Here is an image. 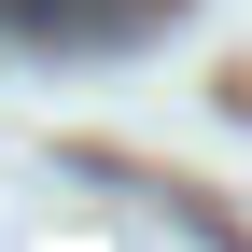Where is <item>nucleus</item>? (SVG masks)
<instances>
[{"label":"nucleus","instance_id":"f257e3e1","mask_svg":"<svg viewBox=\"0 0 252 252\" xmlns=\"http://www.w3.org/2000/svg\"><path fill=\"white\" fill-rule=\"evenodd\" d=\"M126 14H154V0H0V28H56V42H98Z\"/></svg>","mask_w":252,"mask_h":252}]
</instances>
